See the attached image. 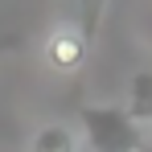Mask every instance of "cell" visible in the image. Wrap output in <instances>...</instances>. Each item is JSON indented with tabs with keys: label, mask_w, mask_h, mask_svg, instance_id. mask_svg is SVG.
Listing matches in <instances>:
<instances>
[{
	"label": "cell",
	"mask_w": 152,
	"mask_h": 152,
	"mask_svg": "<svg viewBox=\"0 0 152 152\" xmlns=\"http://www.w3.org/2000/svg\"><path fill=\"white\" fill-rule=\"evenodd\" d=\"M127 111L144 124V115L152 111V74H136L132 78V103H127Z\"/></svg>",
	"instance_id": "obj_5"
},
{
	"label": "cell",
	"mask_w": 152,
	"mask_h": 152,
	"mask_svg": "<svg viewBox=\"0 0 152 152\" xmlns=\"http://www.w3.org/2000/svg\"><path fill=\"white\" fill-rule=\"evenodd\" d=\"M78 148H82V140L70 124H45L29 144V152H78Z\"/></svg>",
	"instance_id": "obj_3"
},
{
	"label": "cell",
	"mask_w": 152,
	"mask_h": 152,
	"mask_svg": "<svg viewBox=\"0 0 152 152\" xmlns=\"http://www.w3.org/2000/svg\"><path fill=\"white\" fill-rule=\"evenodd\" d=\"M17 45H21V37H17V33H12V37H0V53H4V50H17Z\"/></svg>",
	"instance_id": "obj_6"
},
{
	"label": "cell",
	"mask_w": 152,
	"mask_h": 152,
	"mask_svg": "<svg viewBox=\"0 0 152 152\" xmlns=\"http://www.w3.org/2000/svg\"><path fill=\"white\" fill-rule=\"evenodd\" d=\"M107 8H111V0H78V33H82V41H86V45H95Z\"/></svg>",
	"instance_id": "obj_4"
},
{
	"label": "cell",
	"mask_w": 152,
	"mask_h": 152,
	"mask_svg": "<svg viewBox=\"0 0 152 152\" xmlns=\"http://www.w3.org/2000/svg\"><path fill=\"white\" fill-rule=\"evenodd\" d=\"M144 124H152V111H148V115H144Z\"/></svg>",
	"instance_id": "obj_7"
},
{
	"label": "cell",
	"mask_w": 152,
	"mask_h": 152,
	"mask_svg": "<svg viewBox=\"0 0 152 152\" xmlns=\"http://www.w3.org/2000/svg\"><path fill=\"white\" fill-rule=\"evenodd\" d=\"M78 127H82V144L91 152H144V124L111 103H82L78 107Z\"/></svg>",
	"instance_id": "obj_1"
},
{
	"label": "cell",
	"mask_w": 152,
	"mask_h": 152,
	"mask_svg": "<svg viewBox=\"0 0 152 152\" xmlns=\"http://www.w3.org/2000/svg\"><path fill=\"white\" fill-rule=\"evenodd\" d=\"M86 41H82V33L74 29H62V33H53V41H50V50H45V58H50L58 70H78L82 66V58H86Z\"/></svg>",
	"instance_id": "obj_2"
},
{
	"label": "cell",
	"mask_w": 152,
	"mask_h": 152,
	"mask_svg": "<svg viewBox=\"0 0 152 152\" xmlns=\"http://www.w3.org/2000/svg\"><path fill=\"white\" fill-rule=\"evenodd\" d=\"M144 152H152V144H148V148H144Z\"/></svg>",
	"instance_id": "obj_8"
}]
</instances>
